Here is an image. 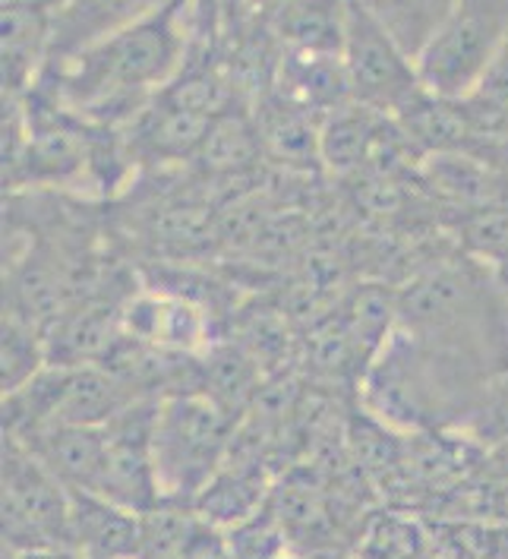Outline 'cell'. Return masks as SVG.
Segmentation results:
<instances>
[{"label":"cell","mask_w":508,"mask_h":559,"mask_svg":"<svg viewBox=\"0 0 508 559\" xmlns=\"http://www.w3.org/2000/svg\"><path fill=\"white\" fill-rule=\"evenodd\" d=\"M183 559H238L234 557V550H231V540H228V534L221 528H215L209 522H203L196 534H193V540H190V550H186V557Z\"/></svg>","instance_id":"19"},{"label":"cell","mask_w":508,"mask_h":559,"mask_svg":"<svg viewBox=\"0 0 508 559\" xmlns=\"http://www.w3.org/2000/svg\"><path fill=\"white\" fill-rule=\"evenodd\" d=\"M471 95L508 115V41L499 48L493 63L486 67V73L480 76L477 88Z\"/></svg>","instance_id":"18"},{"label":"cell","mask_w":508,"mask_h":559,"mask_svg":"<svg viewBox=\"0 0 508 559\" xmlns=\"http://www.w3.org/2000/svg\"><path fill=\"white\" fill-rule=\"evenodd\" d=\"M168 0H60L55 10L51 63H63L95 41L140 23Z\"/></svg>","instance_id":"9"},{"label":"cell","mask_w":508,"mask_h":559,"mask_svg":"<svg viewBox=\"0 0 508 559\" xmlns=\"http://www.w3.org/2000/svg\"><path fill=\"white\" fill-rule=\"evenodd\" d=\"M48 367V338L45 329L26 323L13 313H3V360H0V380L3 395L16 392Z\"/></svg>","instance_id":"16"},{"label":"cell","mask_w":508,"mask_h":559,"mask_svg":"<svg viewBox=\"0 0 508 559\" xmlns=\"http://www.w3.org/2000/svg\"><path fill=\"white\" fill-rule=\"evenodd\" d=\"M506 41L508 0H455L446 23L418 58L420 83L436 95L464 98Z\"/></svg>","instance_id":"3"},{"label":"cell","mask_w":508,"mask_h":559,"mask_svg":"<svg viewBox=\"0 0 508 559\" xmlns=\"http://www.w3.org/2000/svg\"><path fill=\"white\" fill-rule=\"evenodd\" d=\"M348 0H288L278 10V38L288 51L341 58Z\"/></svg>","instance_id":"11"},{"label":"cell","mask_w":508,"mask_h":559,"mask_svg":"<svg viewBox=\"0 0 508 559\" xmlns=\"http://www.w3.org/2000/svg\"><path fill=\"white\" fill-rule=\"evenodd\" d=\"M3 550H73L70 487L3 433Z\"/></svg>","instance_id":"4"},{"label":"cell","mask_w":508,"mask_h":559,"mask_svg":"<svg viewBox=\"0 0 508 559\" xmlns=\"http://www.w3.org/2000/svg\"><path fill=\"white\" fill-rule=\"evenodd\" d=\"M51 0H3V98H23L41 80L55 45Z\"/></svg>","instance_id":"7"},{"label":"cell","mask_w":508,"mask_h":559,"mask_svg":"<svg viewBox=\"0 0 508 559\" xmlns=\"http://www.w3.org/2000/svg\"><path fill=\"white\" fill-rule=\"evenodd\" d=\"M341 67L348 76L351 102L379 115H401V108L423 88L418 60L395 41V35L360 0H348Z\"/></svg>","instance_id":"5"},{"label":"cell","mask_w":508,"mask_h":559,"mask_svg":"<svg viewBox=\"0 0 508 559\" xmlns=\"http://www.w3.org/2000/svg\"><path fill=\"white\" fill-rule=\"evenodd\" d=\"M38 462L70 490H95L105 465V427H48L26 440Z\"/></svg>","instance_id":"10"},{"label":"cell","mask_w":508,"mask_h":559,"mask_svg":"<svg viewBox=\"0 0 508 559\" xmlns=\"http://www.w3.org/2000/svg\"><path fill=\"white\" fill-rule=\"evenodd\" d=\"M234 440V417L206 392H183L158 402L155 468L165 497L193 500L218 474Z\"/></svg>","instance_id":"2"},{"label":"cell","mask_w":508,"mask_h":559,"mask_svg":"<svg viewBox=\"0 0 508 559\" xmlns=\"http://www.w3.org/2000/svg\"><path fill=\"white\" fill-rule=\"evenodd\" d=\"M190 0H168L63 63L45 67L35 88L95 127L130 123L183 67Z\"/></svg>","instance_id":"1"},{"label":"cell","mask_w":508,"mask_h":559,"mask_svg":"<svg viewBox=\"0 0 508 559\" xmlns=\"http://www.w3.org/2000/svg\"><path fill=\"white\" fill-rule=\"evenodd\" d=\"M140 519H143V531H140L136 559H183L193 534L203 525L193 502L178 500V497H165Z\"/></svg>","instance_id":"15"},{"label":"cell","mask_w":508,"mask_h":559,"mask_svg":"<svg viewBox=\"0 0 508 559\" xmlns=\"http://www.w3.org/2000/svg\"><path fill=\"white\" fill-rule=\"evenodd\" d=\"M386 29L395 35V41L418 60L430 38L439 32L451 13L455 0H360Z\"/></svg>","instance_id":"14"},{"label":"cell","mask_w":508,"mask_h":559,"mask_svg":"<svg viewBox=\"0 0 508 559\" xmlns=\"http://www.w3.org/2000/svg\"><path fill=\"white\" fill-rule=\"evenodd\" d=\"M263 493L266 484L259 465H238V468H218V474L190 502L203 522L228 531L263 509Z\"/></svg>","instance_id":"12"},{"label":"cell","mask_w":508,"mask_h":559,"mask_svg":"<svg viewBox=\"0 0 508 559\" xmlns=\"http://www.w3.org/2000/svg\"><path fill=\"white\" fill-rule=\"evenodd\" d=\"M238 559H278L285 557V522L281 515L263 506L240 525L225 531Z\"/></svg>","instance_id":"17"},{"label":"cell","mask_w":508,"mask_h":559,"mask_svg":"<svg viewBox=\"0 0 508 559\" xmlns=\"http://www.w3.org/2000/svg\"><path fill=\"white\" fill-rule=\"evenodd\" d=\"M155 417L158 399H140L105 424V465L92 493L143 515L165 500L155 468Z\"/></svg>","instance_id":"6"},{"label":"cell","mask_w":508,"mask_h":559,"mask_svg":"<svg viewBox=\"0 0 508 559\" xmlns=\"http://www.w3.org/2000/svg\"><path fill=\"white\" fill-rule=\"evenodd\" d=\"M143 519L89 490H70V547L80 559H136Z\"/></svg>","instance_id":"8"},{"label":"cell","mask_w":508,"mask_h":559,"mask_svg":"<svg viewBox=\"0 0 508 559\" xmlns=\"http://www.w3.org/2000/svg\"><path fill=\"white\" fill-rule=\"evenodd\" d=\"M379 111L363 108L354 102V108H335L329 123L319 130V155L329 162L331 168H358L366 158L376 155V146L383 143L379 130Z\"/></svg>","instance_id":"13"},{"label":"cell","mask_w":508,"mask_h":559,"mask_svg":"<svg viewBox=\"0 0 508 559\" xmlns=\"http://www.w3.org/2000/svg\"><path fill=\"white\" fill-rule=\"evenodd\" d=\"M3 559H80L73 550H3Z\"/></svg>","instance_id":"20"}]
</instances>
